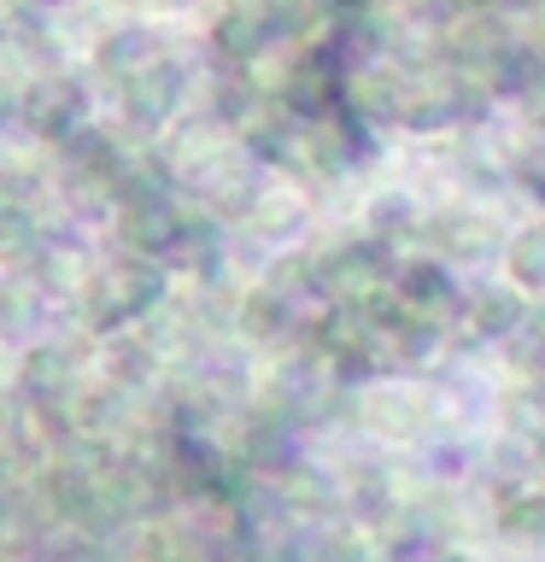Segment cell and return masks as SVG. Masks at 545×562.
Returning a JSON list of instances; mask_svg holds the SVG:
<instances>
[{
    "label": "cell",
    "mask_w": 545,
    "mask_h": 562,
    "mask_svg": "<svg viewBox=\"0 0 545 562\" xmlns=\"http://www.w3.org/2000/svg\"><path fill=\"white\" fill-rule=\"evenodd\" d=\"M522 323V299L516 293H481L475 299V328L481 334H510Z\"/></svg>",
    "instance_id": "cell-7"
},
{
    "label": "cell",
    "mask_w": 545,
    "mask_h": 562,
    "mask_svg": "<svg viewBox=\"0 0 545 562\" xmlns=\"http://www.w3.org/2000/svg\"><path fill=\"white\" fill-rule=\"evenodd\" d=\"M42 311V288L35 281H0V328H30Z\"/></svg>",
    "instance_id": "cell-6"
},
{
    "label": "cell",
    "mask_w": 545,
    "mask_h": 562,
    "mask_svg": "<svg viewBox=\"0 0 545 562\" xmlns=\"http://www.w3.org/2000/svg\"><path fill=\"white\" fill-rule=\"evenodd\" d=\"M24 381H30L35 398H65L70 386H77V363H70L65 346H42V351H30Z\"/></svg>",
    "instance_id": "cell-3"
},
{
    "label": "cell",
    "mask_w": 545,
    "mask_h": 562,
    "mask_svg": "<svg viewBox=\"0 0 545 562\" xmlns=\"http://www.w3.org/2000/svg\"><path fill=\"white\" fill-rule=\"evenodd\" d=\"M0 258H7V263L35 258V235H30L24 217H7V223H0Z\"/></svg>",
    "instance_id": "cell-12"
},
{
    "label": "cell",
    "mask_w": 545,
    "mask_h": 562,
    "mask_svg": "<svg viewBox=\"0 0 545 562\" xmlns=\"http://www.w3.org/2000/svg\"><path fill=\"white\" fill-rule=\"evenodd\" d=\"M440 252H452V258H487L492 252V228L481 217H446L440 223V235H434Z\"/></svg>",
    "instance_id": "cell-4"
},
{
    "label": "cell",
    "mask_w": 545,
    "mask_h": 562,
    "mask_svg": "<svg viewBox=\"0 0 545 562\" xmlns=\"http://www.w3.org/2000/svg\"><path fill=\"white\" fill-rule=\"evenodd\" d=\"M499 527L510 539H545V498H510Z\"/></svg>",
    "instance_id": "cell-9"
},
{
    "label": "cell",
    "mask_w": 545,
    "mask_h": 562,
    "mask_svg": "<svg viewBox=\"0 0 545 562\" xmlns=\"http://www.w3.org/2000/svg\"><path fill=\"white\" fill-rule=\"evenodd\" d=\"M293 223H299V200H276V193H270V200L253 211L258 235H276V228H293Z\"/></svg>",
    "instance_id": "cell-11"
},
{
    "label": "cell",
    "mask_w": 545,
    "mask_h": 562,
    "mask_svg": "<svg viewBox=\"0 0 545 562\" xmlns=\"http://www.w3.org/2000/svg\"><path fill=\"white\" fill-rule=\"evenodd\" d=\"M510 281L516 288H545V228H527V235L510 240Z\"/></svg>",
    "instance_id": "cell-5"
},
{
    "label": "cell",
    "mask_w": 545,
    "mask_h": 562,
    "mask_svg": "<svg viewBox=\"0 0 545 562\" xmlns=\"http://www.w3.org/2000/svg\"><path fill=\"white\" fill-rule=\"evenodd\" d=\"M153 299H158V276L141 270V263H123V270L88 276V316H94V328L130 323L135 311L153 305Z\"/></svg>",
    "instance_id": "cell-1"
},
{
    "label": "cell",
    "mask_w": 545,
    "mask_h": 562,
    "mask_svg": "<svg viewBox=\"0 0 545 562\" xmlns=\"http://www.w3.org/2000/svg\"><path fill=\"white\" fill-rule=\"evenodd\" d=\"M123 228H130V235H123V240H130V246H141V252H158V246H170L176 235H170V217H165V211H130V217H123Z\"/></svg>",
    "instance_id": "cell-8"
},
{
    "label": "cell",
    "mask_w": 545,
    "mask_h": 562,
    "mask_svg": "<svg viewBox=\"0 0 545 562\" xmlns=\"http://www.w3.org/2000/svg\"><path fill=\"white\" fill-rule=\"evenodd\" d=\"M281 498H288V504H299V509H316V504H329V481H323L316 469H305V463H299V469H288V474H281Z\"/></svg>",
    "instance_id": "cell-10"
},
{
    "label": "cell",
    "mask_w": 545,
    "mask_h": 562,
    "mask_svg": "<svg viewBox=\"0 0 545 562\" xmlns=\"http://www.w3.org/2000/svg\"><path fill=\"white\" fill-rule=\"evenodd\" d=\"M364 416H369V428L387 434V439H416L422 428H429V393L411 386V381H387V386L369 393Z\"/></svg>",
    "instance_id": "cell-2"
}]
</instances>
